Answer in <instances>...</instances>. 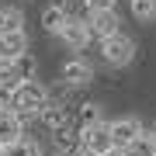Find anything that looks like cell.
<instances>
[{"instance_id":"cell-1","label":"cell","mask_w":156,"mask_h":156,"mask_svg":"<svg viewBox=\"0 0 156 156\" xmlns=\"http://www.w3.org/2000/svg\"><path fill=\"white\" fill-rule=\"evenodd\" d=\"M7 104H11V111H17L21 118H28V115H38L45 104H49V90H45L38 80H24L21 87L14 90L11 97H7Z\"/></svg>"},{"instance_id":"cell-2","label":"cell","mask_w":156,"mask_h":156,"mask_svg":"<svg viewBox=\"0 0 156 156\" xmlns=\"http://www.w3.org/2000/svg\"><path fill=\"white\" fill-rule=\"evenodd\" d=\"M101 56H104L108 66H128V62L135 59V42L128 38V35L115 31V35H108V38H101Z\"/></svg>"},{"instance_id":"cell-3","label":"cell","mask_w":156,"mask_h":156,"mask_svg":"<svg viewBox=\"0 0 156 156\" xmlns=\"http://www.w3.org/2000/svg\"><path fill=\"white\" fill-rule=\"evenodd\" d=\"M80 139H83V146L90 153H97V156H108V153H115L118 146H115V135H111V125H83L80 128Z\"/></svg>"},{"instance_id":"cell-4","label":"cell","mask_w":156,"mask_h":156,"mask_svg":"<svg viewBox=\"0 0 156 156\" xmlns=\"http://www.w3.org/2000/svg\"><path fill=\"white\" fill-rule=\"evenodd\" d=\"M24 52H28V35H24V28H17V31H0V59H4V62L21 59Z\"/></svg>"},{"instance_id":"cell-5","label":"cell","mask_w":156,"mask_h":156,"mask_svg":"<svg viewBox=\"0 0 156 156\" xmlns=\"http://www.w3.org/2000/svg\"><path fill=\"white\" fill-rule=\"evenodd\" d=\"M59 38H62V45H69V49H83V45L94 38V31H90V24H87V21H80V17H69L66 28L59 31Z\"/></svg>"},{"instance_id":"cell-6","label":"cell","mask_w":156,"mask_h":156,"mask_svg":"<svg viewBox=\"0 0 156 156\" xmlns=\"http://www.w3.org/2000/svg\"><path fill=\"white\" fill-rule=\"evenodd\" d=\"M21 139V115L17 111H11V108H4L0 111V146H11V142H17Z\"/></svg>"},{"instance_id":"cell-7","label":"cell","mask_w":156,"mask_h":156,"mask_svg":"<svg viewBox=\"0 0 156 156\" xmlns=\"http://www.w3.org/2000/svg\"><path fill=\"white\" fill-rule=\"evenodd\" d=\"M87 24H90V31H94L97 38H108V35L118 31V14L115 11H90Z\"/></svg>"},{"instance_id":"cell-8","label":"cell","mask_w":156,"mask_h":156,"mask_svg":"<svg viewBox=\"0 0 156 156\" xmlns=\"http://www.w3.org/2000/svg\"><path fill=\"white\" fill-rule=\"evenodd\" d=\"M139 132H142L139 118H118V122H111V135H115V146H118V149H125Z\"/></svg>"},{"instance_id":"cell-9","label":"cell","mask_w":156,"mask_h":156,"mask_svg":"<svg viewBox=\"0 0 156 156\" xmlns=\"http://www.w3.org/2000/svg\"><path fill=\"white\" fill-rule=\"evenodd\" d=\"M62 80L73 83V87H80V83H87V80H94V69H90L83 59H69L66 66H62Z\"/></svg>"},{"instance_id":"cell-10","label":"cell","mask_w":156,"mask_h":156,"mask_svg":"<svg viewBox=\"0 0 156 156\" xmlns=\"http://www.w3.org/2000/svg\"><path fill=\"white\" fill-rule=\"evenodd\" d=\"M66 21H69V14H66V7H59V4H52V7L42 11V28L52 31V35H59L62 28H66Z\"/></svg>"},{"instance_id":"cell-11","label":"cell","mask_w":156,"mask_h":156,"mask_svg":"<svg viewBox=\"0 0 156 156\" xmlns=\"http://www.w3.org/2000/svg\"><path fill=\"white\" fill-rule=\"evenodd\" d=\"M21 83H24V80L17 76L14 62H4V59H0V97L7 101V97H11V94H14V90L21 87Z\"/></svg>"},{"instance_id":"cell-12","label":"cell","mask_w":156,"mask_h":156,"mask_svg":"<svg viewBox=\"0 0 156 156\" xmlns=\"http://www.w3.org/2000/svg\"><path fill=\"white\" fill-rule=\"evenodd\" d=\"M125 156H156V132L153 135H146V132H139L132 142L122 149Z\"/></svg>"},{"instance_id":"cell-13","label":"cell","mask_w":156,"mask_h":156,"mask_svg":"<svg viewBox=\"0 0 156 156\" xmlns=\"http://www.w3.org/2000/svg\"><path fill=\"white\" fill-rule=\"evenodd\" d=\"M42 118H45V125H49L52 132H66V125H69L66 108H56V104H45L42 108Z\"/></svg>"},{"instance_id":"cell-14","label":"cell","mask_w":156,"mask_h":156,"mask_svg":"<svg viewBox=\"0 0 156 156\" xmlns=\"http://www.w3.org/2000/svg\"><path fill=\"white\" fill-rule=\"evenodd\" d=\"M4 156H42V146L31 142V139H17L4 149Z\"/></svg>"},{"instance_id":"cell-15","label":"cell","mask_w":156,"mask_h":156,"mask_svg":"<svg viewBox=\"0 0 156 156\" xmlns=\"http://www.w3.org/2000/svg\"><path fill=\"white\" fill-rule=\"evenodd\" d=\"M132 17L135 21H156V0H132Z\"/></svg>"},{"instance_id":"cell-16","label":"cell","mask_w":156,"mask_h":156,"mask_svg":"<svg viewBox=\"0 0 156 156\" xmlns=\"http://www.w3.org/2000/svg\"><path fill=\"white\" fill-rule=\"evenodd\" d=\"M21 28V11L17 7H0V31H17Z\"/></svg>"},{"instance_id":"cell-17","label":"cell","mask_w":156,"mask_h":156,"mask_svg":"<svg viewBox=\"0 0 156 156\" xmlns=\"http://www.w3.org/2000/svg\"><path fill=\"white\" fill-rule=\"evenodd\" d=\"M14 69H17V76H21V80H31V76H35V62H31L28 52H24L21 59H14Z\"/></svg>"},{"instance_id":"cell-18","label":"cell","mask_w":156,"mask_h":156,"mask_svg":"<svg viewBox=\"0 0 156 156\" xmlns=\"http://www.w3.org/2000/svg\"><path fill=\"white\" fill-rule=\"evenodd\" d=\"M97 122V104H83V111H80V125H94Z\"/></svg>"},{"instance_id":"cell-19","label":"cell","mask_w":156,"mask_h":156,"mask_svg":"<svg viewBox=\"0 0 156 156\" xmlns=\"http://www.w3.org/2000/svg\"><path fill=\"white\" fill-rule=\"evenodd\" d=\"M87 11H115V0H83Z\"/></svg>"},{"instance_id":"cell-20","label":"cell","mask_w":156,"mask_h":156,"mask_svg":"<svg viewBox=\"0 0 156 156\" xmlns=\"http://www.w3.org/2000/svg\"><path fill=\"white\" fill-rule=\"evenodd\" d=\"M108 156H125V153H122V149H115V153H108Z\"/></svg>"},{"instance_id":"cell-21","label":"cell","mask_w":156,"mask_h":156,"mask_svg":"<svg viewBox=\"0 0 156 156\" xmlns=\"http://www.w3.org/2000/svg\"><path fill=\"white\" fill-rule=\"evenodd\" d=\"M4 104H7V101H4V97H0V111H4Z\"/></svg>"},{"instance_id":"cell-22","label":"cell","mask_w":156,"mask_h":156,"mask_svg":"<svg viewBox=\"0 0 156 156\" xmlns=\"http://www.w3.org/2000/svg\"><path fill=\"white\" fill-rule=\"evenodd\" d=\"M0 156H4V146H0Z\"/></svg>"},{"instance_id":"cell-23","label":"cell","mask_w":156,"mask_h":156,"mask_svg":"<svg viewBox=\"0 0 156 156\" xmlns=\"http://www.w3.org/2000/svg\"><path fill=\"white\" fill-rule=\"evenodd\" d=\"M153 132H156V128H153Z\"/></svg>"}]
</instances>
